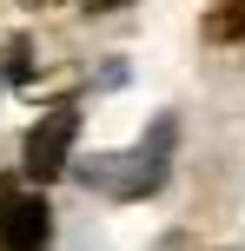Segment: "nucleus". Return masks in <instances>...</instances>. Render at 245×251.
Masks as SVG:
<instances>
[{
	"instance_id": "423d86ee",
	"label": "nucleus",
	"mask_w": 245,
	"mask_h": 251,
	"mask_svg": "<svg viewBox=\"0 0 245 251\" xmlns=\"http://www.w3.org/2000/svg\"><path fill=\"white\" fill-rule=\"evenodd\" d=\"M7 192H13V185H7V178H0V212H7Z\"/></svg>"
},
{
	"instance_id": "20e7f679",
	"label": "nucleus",
	"mask_w": 245,
	"mask_h": 251,
	"mask_svg": "<svg viewBox=\"0 0 245 251\" xmlns=\"http://www.w3.org/2000/svg\"><path fill=\"white\" fill-rule=\"evenodd\" d=\"M199 33H206L212 47H239L245 40V0H212L206 20H199Z\"/></svg>"
},
{
	"instance_id": "f03ea898",
	"label": "nucleus",
	"mask_w": 245,
	"mask_h": 251,
	"mask_svg": "<svg viewBox=\"0 0 245 251\" xmlns=\"http://www.w3.org/2000/svg\"><path fill=\"white\" fill-rule=\"evenodd\" d=\"M73 132H80V106L73 100H60L33 132H27V152H20V159H27V172H33L40 185L60 178V172H73Z\"/></svg>"
},
{
	"instance_id": "39448f33",
	"label": "nucleus",
	"mask_w": 245,
	"mask_h": 251,
	"mask_svg": "<svg viewBox=\"0 0 245 251\" xmlns=\"http://www.w3.org/2000/svg\"><path fill=\"white\" fill-rule=\"evenodd\" d=\"M86 13H106V7H126V0H80Z\"/></svg>"
},
{
	"instance_id": "f257e3e1",
	"label": "nucleus",
	"mask_w": 245,
	"mask_h": 251,
	"mask_svg": "<svg viewBox=\"0 0 245 251\" xmlns=\"http://www.w3.org/2000/svg\"><path fill=\"white\" fill-rule=\"evenodd\" d=\"M172 139H179V119H159L153 139H139L133 152H86V159H73V178L93 185L100 199H153L172 172Z\"/></svg>"
},
{
	"instance_id": "7ed1b4c3",
	"label": "nucleus",
	"mask_w": 245,
	"mask_h": 251,
	"mask_svg": "<svg viewBox=\"0 0 245 251\" xmlns=\"http://www.w3.org/2000/svg\"><path fill=\"white\" fill-rule=\"evenodd\" d=\"M53 238V212L33 192H7V212H0V251H47Z\"/></svg>"
}]
</instances>
